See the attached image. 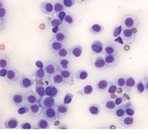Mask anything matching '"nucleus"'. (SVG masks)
<instances>
[{"instance_id":"4468645a","label":"nucleus","mask_w":148,"mask_h":134,"mask_svg":"<svg viewBox=\"0 0 148 134\" xmlns=\"http://www.w3.org/2000/svg\"><path fill=\"white\" fill-rule=\"evenodd\" d=\"M25 98L26 103L31 105L39 102L40 97L37 93L32 90L27 94Z\"/></svg>"},{"instance_id":"ea45409f","label":"nucleus","mask_w":148,"mask_h":134,"mask_svg":"<svg viewBox=\"0 0 148 134\" xmlns=\"http://www.w3.org/2000/svg\"><path fill=\"white\" fill-rule=\"evenodd\" d=\"M134 87L137 93L138 94H142L145 90L144 85L140 79H139L136 83Z\"/></svg>"},{"instance_id":"3c124183","label":"nucleus","mask_w":148,"mask_h":134,"mask_svg":"<svg viewBox=\"0 0 148 134\" xmlns=\"http://www.w3.org/2000/svg\"><path fill=\"white\" fill-rule=\"evenodd\" d=\"M74 95L71 94L66 93L64 98V103L65 104H68L70 103L72 100Z\"/></svg>"},{"instance_id":"39448f33","label":"nucleus","mask_w":148,"mask_h":134,"mask_svg":"<svg viewBox=\"0 0 148 134\" xmlns=\"http://www.w3.org/2000/svg\"><path fill=\"white\" fill-rule=\"evenodd\" d=\"M58 106L55 105L52 107L45 109L43 111L42 116L44 119L47 121H53L57 117V109Z\"/></svg>"},{"instance_id":"423d86ee","label":"nucleus","mask_w":148,"mask_h":134,"mask_svg":"<svg viewBox=\"0 0 148 134\" xmlns=\"http://www.w3.org/2000/svg\"><path fill=\"white\" fill-rule=\"evenodd\" d=\"M43 69L46 74L50 77L59 70L57 65L51 61L45 62L43 64Z\"/></svg>"},{"instance_id":"7ed1b4c3","label":"nucleus","mask_w":148,"mask_h":134,"mask_svg":"<svg viewBox=\"0 0 148 134\" xmlns=\"http://www.w3.org/2000/svg\"><path fill=\"white\" fill-rule=\"evenodd\" d=\"M5 77V80L9 84L14 85L19 82L21 76L18 71L12 69L8 70L7 74Z\"/></svg>"},{"instance_id":"8fccbe9b","label":"nucleus","mask_w":148,"mask_h":134,"mask_svg":"<svg viewBox=\"0 0 148 134\" xmlns=\"http://www.w3.org/2000/svg\"><path fill=\"white\" fill-rule=\"evenodd\" d=\"M126 97L124 95L117 97L115 100L116 105L117 106L123 104L126 101Z\"/></svg>"},{"instance_id":"a19ab883","label":"nucleus","mask_w":148,"mask_h":134,"mask_svg":"<svg viewBox=\"0 0 148 134\" xmlns=\"http://www.w3.org/2000/svg\"><path fill=\"white\" fill-rule=\"evenodd\" d=\"M37 125L40 129H48L50 128V125L48 121L43 119L39 120Z\"/></svg>"},{"instance_id":"a18cd8bd","label":"nucleus","mask_w":148,"mask_h":134,"mask_svg":"<svg viewBox=\"0 0 148 134\" xmlns=\"http://www.w3.org/2000/svg\"><path fill=\"white\" fill-rule=\"evenodd\" d=\"M116 105L115 100L112 99L108 100L105 103V107L108 110L114 111Z\"/></svg>"},{"instance_id":"bb28decb","label":"nucleus","mask_w":148,"mask_h":134,"mask_svg":"<svg viewBox=\"0 0 148 134\" xmlns=\"http://www.w3.org/2000/svg\"><path fill=\"white\" fill-rule=\"evenodd\" d=\"M70 55H72L75 57H80L83 51V48L80 45H76L71 47L69 49Z\"/></svg>"},{"instance_id":"473e14b6","label":"nucleus","mask_w":148,"mask_h":134,"mask_svg":"<svg viewBox=\"0 0 148 134\" xmlns=\"http://www.w3.org/2000/svg\"><path fill=\"white\" fill-rule=\"evenodd\" d=\"M104 29V27L102 25L98 24H94L90 27L89 31L93 35H98L101 33Z\"/></svg>"},{"instance_id":"6ab92c4d","label":"nucleus","mask_w":148,"mask_h":134,"mask_svg":"<svg viewBox=\"0 0 148 134\" xmlns=\"http://www.w3.org/2000/svg\"><path fill=\"white\" fill-rule=\"evenodd\" d=\"M39 7L43 13L46 14H52L53 8L52 3L47 1H43L40 3Z\"/></svg>"},{"instance_id":"4be33fe9","label":"nucleus","mask_w":148,"mask_h":134,"mask_svg":"<svg viewBox=\"0 0 148 134\" xmlns=\"http://www.w3.org/2000/svg\"><path fill=\"white\" fill-rule=\"evenodd\" d=\"M33 76L35 77L36 79L43 80L47 82L50 80V77L46 74L43 68L37 69L34 73Z\"/></svg>"},{"instance_id":"c85d7f7f","label":"nucleus","mask_w":148,"mask_h":134,"mask_svg":"<svg viewBox=\"0 0 148 134\" xmlns=\"http://www.w3.org/2000/svg\"><path fill=\"white\" fill-rule=\"evenodd\" d=\"M10 64L9 57L5 53L1 54L0 56V69H7L9 67Z\"/></svg>"},{"instance_id":"1a4fd4ad","label":"nucleus","mask_w":148,"mask_h":134,"mask_svg":"<svg viewBox=\"0 0 148 134\" xmlns=\"http://www.w3.org/2000/svg\"><path fill=\"white\" fill-rule=\"evenodd\" d=\"M34 80L31 77L25 74H22L19 82L20 86L24 88H28L32 86L34 83Z\"/></svg>"},{"instance_id":"052dcab7","label":"nucleus","mask_w":148,"mask_h":134,"mask_svg":"<svg viewBox=\"0 0 148 134\" xmlns=\"http://www.w3.org/2000/svg\"><path fill=\"white\" fill-rule=\"evenodd\" d=\"M5 21H4L0 19V31L3 30L4 27V23Z\"/></svg>"},{"instance_id":"2f4dec72","label":"nucleus","mask_w":148,"mask_h":134,"mask_svg":"<svg viewBox=\"0 0 148 134\" xmlns=\"http://www.w3.org/2000/svg\"><path fill=\"white\" fill-rule=\"evenodd\" d=\"M126 115L133 116L135 112V108L131 101L124 103Z\"/></svg>"},{"instance_id":"4d7b16f0","label":"nucleus","mask_w":148,"mask_h":134,"mask_svg":"<svg viewBox=\"0 0 148 134\" xmlns=\"http://www.w3.org/2000/svg\"><path fill=\"white\" fill-rule=\"evenodd\" d=\"M8 72L7 69L5 68L0 69V76L1 77H5L6 75Z\"/></svg>"},{"instance_id":"e433bc0d","label":"nucleus","mask_w":148,"mask_h":134,"mask_svg":"<svg viewBox=\"0 0 148 134\" xmlns=\"http://www.w3.org/2000/svg\"><path fill=\"white\" fill-rule=\"evenodd\" d=\"M114 112L117 117L120 118L126 115L124 104L116 106Z\"/></svg>"},{"instance_id":"6e6552de","label":"nucleus","mask_w":148,"mask_h":134,"mask_svg":"<svg viewBox=\"0 0 148 134\" xmlns=\"http://www.w3.org/2000/svg\"><path fill=\"white\" fill-rule=\"evenodd\" d=\"M11 100L13 104L18 108L26 103L25 97L23 94L20 93H17L13 95Z\"/></svg>"},{"instance_id":"a878e982","label":"nucleus","mask_w":148,"mask_h":134,"mask_svg":"<svg viewBox=\"0 0 148 134\" xmlns=\"http://www.w3.org/2000/svg\"><path fill=\"white\" fill-rule=\"evenodd\" d=\"M129 77L124 75H118L115 77L114 83L117 88H122L124 86L126 80Z\"/></svg>"},{"instance_id":"c03bdc74","label":"nucleus","mask_w":148,"mask_h":134,"mask_svg":"<svg viewBox=\"0 0 148 134\" xmlns=\"http://www.w3.org/2000/svg\"><path fill=\"white\" fill-rule=\"evenodd\" d=\"M30 105L26 103L20 107L18 110V113L20 115H23L29 112Z\"/></svg>"},{"instance_id":"20e7f679","label":"nucleus","mask_w":148,"mask_h":134,"mask_svg":"<svg viewBox=\"0 0 148 134\" xmlns=\"http://www.w3.org/2000/svg\"><path fill=\"white\" fill-rule=\"evenodd\" d=\"M123 43L128 45L132 44L136 36L134 31L132 29H124L120 35Z\"/></svg>"},{"instance_id":"0eeeda50","label":"nucleus","mask_w":148,"mask_h":134,"mask_svg":"<svg viewBox=\"0 0 148 134\" xmlns=\"http://www.w3.org/2000/svg\"><path fill=\"white\" fill-rule=\"evenodd\" d=\"M39 102L44 109L51 107L55 105L53 97L46 95L40 98Z\"/></svg>"},{"instance_id":"37998d69","label":"nucleus","mask_w":148,"mask_h":134,"mask_svg":"<svg viewBox=\"0 0 148 134\" xmlns=\"http://www.w3.org/2000/svg\"><path fill=\"white\" fill-rule=\"evenodd\" d=\"M61 22L57 16L53 17L50 19L49 24L52 28L59 27L61 25Z\"/></svg>"},{"instance_id":"6e6d98bb","label":"nucleus","mask_w":148,"mask_h":134,"mask_svg":"<svg viewBox=\"0 0 148 134\" xmlns=\"http://www.w3.org/2000/svg\"><path fill=\"white\" fill-rule=\"evenodd\" d=\"M66 13L63 11L60 12L58 14V17L61 22H62L66 16Z\"/></svg>"},{"instance_id":"9d476101","label":"nucleus","mask_w":148,"mask_h":134,"mask_svg":"<svg viewBox=\"0 0 148 134\" xmlns=\"http://www.w3.org/2000/svg\"><path fill=\"white\" fill-rule=\"evenodd\" d=\"M94 67L98 70H102L106 69L107 67L104 58L101 55L96 56L92 62Z\"/></svg>"},{"instance_id":"f704fd0d","label":"nucleus","mask_w":148,"mask_h":134,"mask_svg":"<svg viewBox=\"0 0 148 134\" xmlns=\"http://www.w3.org/2000/svg\"><path fill=\"white\" fill-rule=\"evenodd\" d=\"M73 75L75 78L79 80L85 79L88 77V73L86 70L84 69H81L75 71Z\"/></svg>"},{"instance_id":"f8f14e48","label":"nucleus","mask_w":148,"mask_h":134,"mask_svg":"<svg viewBox=\"0 0 148 134\" xmlns=\"http://www.w3.org/2000/svg\"><path fill=\"white\" fill-rule=\"evenodd\" d=\"M68 36L67 30L62 28H59L58 31L55 34L52 40L56 42L63 43L66 40Z\"/></svg>"},{"instance_id":"f03ea898","label":"nucleus","mask_w":148,"mask_h":134,"mask_svg":"<svg viewBox=\"0 0 148 134\" xmlns=\"http://www.w3.org/2000/svg\"><path fill=\"white\" fill-rule=\"evenodd\" d=\"M119 49V46L118 44L113 40H109L103 44V49L101 53L104 55L117 54Z\"/></svg>"},{"instance_id":"c756f323","label":"nucleus","mask_w":148,"mask_h":134,"mask_svg":"<svg viewBox=\"0 0 148 134\" xmlns=\"http://www.w3.org/2000/svg\"><path fill=\"white\" fill-rule=\"evenodd\" d=\"M35 90L36 93L41 97L46 95L45 88L43 83L40 80L35 79Z\"/></svg>"},{"instance_id":"0e129e2a","label":"nucleus","mask_w":148,"mask_h":134,"mask_svg":"<svg viewBox=\"0 0 148 134\" xmlns=\"http://www.w3.org/2000/svg\"><path fill=\"white\" fill-rule=\"evenodd\" d=\"M4 5H5L3 1L1 0H0V8L3 7Z\"/></svg>"},{"instance_id":"72a5a7b5","label":"nucleus","mask_w":148,"mask_h":134,"mask_svg":"<svg viewBox=\"0 0 148 134\" xmlns=\"http://www.w3.org/2000/svg\"><path fill=\"white\" fill-rule=\"evenodd\" d=\"M54 54L56 57L60 59H66L70 55L69 49L64 47L61 49Z\"/></svg>"},{"instance_id":"c9c22d12","label":"nucleus","mask_w":148,"mask_h":134,"mask_svg":"<svg viewBox=\"0 0 148 134\" xmlns=\"http://www.w3.org/2000/svg\"><path fill=\"white\" fill-rule=\"evenodd\" d=\"M108 83L105 79L99 80L96 85V88L99 91H104L108 88Z\"/></svg>"},{"instance_id":"603ef678","label":"nucleus","mask_w":148,"mask_h":134,"mask_svg":"<svg viewBox=\"0 0 148 134\" xmlns=\"http://www.w3.org/2000/svg\"><path fill=\"white\" fill-rule=\"evenodd\" d=\"M65 6L68 8L72 7L75 3V0H63Z\"/></svg>"},{"instance_id":"a211bd4d","label":"nucleus","mask_w":148,"mask_h":134,"mask_svg":"<svg viewBox=\"0 0 148 134\" xmlns=\"http://www.w3.org/2000/svg\"><path fill=\"white\" fill-rule=\"evenodd\" d=\"M53 6L52 14H57L60 12L63 11L66 8L63 0H55L53 1L52 3Z\"/></svg>"},{"instance_id":"864d4df0","label":"nucleus","mask_w":148,"mask_h":134,"mask_svg":"<svg viewBox=\"0 0 148 134\" xmlns=\"http://www.w3.org/2000/svg\"><path fill=\"white\" fill-rule=\"evenodd\" d=\"M21 129H31L32 127L31 124L28 122H24L22 123L20 126Z\"/></svg>"},{"instance_id":"9b49d317","label":"nucleus","mask_w":148,"mask_h":134,"mask_svg":"<svg viewBox=\"0 0 148 134\" xmlns=\"http://www.w3.org/2000/svg\"><path fill=\"white\" fill-rule=\"evenodd\" d=\"M104 59L107 67H112L119 63V58L117 54L106 55Z\"/></svg>"},{"instance_id":"09e8293b","label":"nucleus","mask_w":148,"mask_h":134,"mask_svg":"<svg viewBox=\"0 0 148 134\" xmlns=\"http://www.w3.org/2000/svg\"><path fill=\"white\" fill-rule=\"evenodd\" d=\"M109 87L108 90V92L110 94L115 93L117 90V87L114 83L110 81H108Z\"/></svg>"},{"instance_id":"ddd939ff","label":"nucleus","mask_w":148,"mask_h":134,"mask_svg":"<svg viewBox=\"0 0 148 134\" xmlns=\"http://www.w3.org/2000/svg\"><path fill=\"white\" fill-rule=\"evenodd\" d=\"M50 81L52 85L55 86H60L64 83L63 77L59 70L50 76Z\"/></svg>"},{"instance_id":"aec40b11","label":"nucleus","mask_w":148,"mask_h":134,"mask_svg":"<svg viewBox=\"0 0 148 134\" xmlns=\"http://www.w3.org/2000/svg\"><path fill=\"white\" fill-rule=\"evenodd\" d=\"M136 82L134 79L129 76L127 79L125 84L123 88L124 92L127 94L131 92L133 90Z\"/></svg>"},{"instance_id":"bf43d9fd","label":"nucleus","mask_w":148,"mask_h":134,"mask_svg":"<svg viewBox=\"0 0 148 134\" xmlns=\"http://www.w3.org/2000/svg\"><path fill=\"white\" fill-rule=\"evenodd\" d=\"M36 65L39 68H43V64L42 62L40 61H37L35 63Z\"/></svg>"},{"instance_id":"680f3d73","label":"nucleus","mask_w":148,"mask_h":134,"mask_svg":"<svg viewBox=\"0 0 148 134\" xmlns=\"http://www.w3.org/2000/svg\"><path fill=\"white\" fill-rule=\"evenodd\" d=\"M59 29V27H56L52 28V32L55 34L58 31Z\"/></svg>"},{"instance_id":"49530a36","label":"nucleus","mask_w":148,"mask_h":134,"mask_svg":"<svg viewBox=\"0 0 148 134\" xmlns=\"http://www.w3.org/2000/svg\"><path fill=\"white\" fill-rule=\"evenodd\" d=\"M123 29L121 25H117L113 28L112 34L114 37H117L121 35Z\"/></svg>"},{"instance_id":"7c9ffc66","label":"nucleus","mask_w":148,"mask_h":134,"mask_svg":"<svg viewBox=\"0 0 148 134\" xmlns=\"http://www.w3.org/2000/svg\"><path fill=\"white\" fill-rule=\"evenodd\" d=\"M59 91L56 86L51 85L47 86L45 88L46 95L53 97L56 96L59 94Z\"/></svg>"},{"instance_id":"cd10ccee","label":"nucleus","mask_w":148,"mask_h":134,"mask_svg":"<svg viewBox=\"0 0 148 134\" xmlns=\"http://www.w3.org/2000/svg\"><path fill=\"white\" fill-rule=\"evenodd\" d=\"M18 124V122L15 117H12L6 120L4 122V126L7 129H13L16 128Z\"/></svg>"},{"instance_id":"dca6fc26","label":"nucleus","mask_w":148,"mask_h":134,"mask_svg":"<svg viewBox=\"0 0 148 134\" xmlns=\"http://www.w3.org/2000/svg\"><path fill=\"white\" fill-rule=\"evenodd\" d=\"M103 47V43L99 40H94L91 44V51L95 55H98L101 53Z\"/></svg>"},{"instance_id":"5701e85b","label":"nucleus","mask_w":148,"mask_h":134,"mask_svg":"<svg viewBox=\"0 0 148 134\" xmlns=\"http://www.w3.org/2000/svg\"><path fill=\"white\" fill-rule=\"evenodd\" d=\"M69 111V107L67 104L64 103L58 106L57 109V117L58 119L65 116Z\"/></svg>"},{"instance_id":"b1692460","label":"nucleus","mask_w":148,"mask_h":134,"mask_svg":"<svg viewBox=\"0 0 148 134\" xmlns=\"http://www.w3.org/2000/svg\"><path fill=\"white\" fill-rule=\"evenodd\" d=\"M48 46L50 52L55 54L56 52L64 47L63 43L59 42L52 40L48 44Z\"/></svg>"},{"instance_id":"5fc2aeb1","label":"nucleus","mask_w":148,"mask_h":134,"mask_svg":"<svg viewBox=\"0 0 148 134\" xmlns=\"http://www.w3.org/2000/svg\"><path fill=\"white\" fill-rule=\"evenodd\" d=\"M143 82L144 85L145 90L148 91V75L145 77L143 79Z\"/></svg>"},{"instance_id":"412c9836","label":"nucleus","mask_w":148,"mask_h":134,"mask_svg":"<svg viewBox=\"0 0 148 134\" xmlns=\"http://www.w3.org/2000/svg\"><path fill=\"white\" fill-rule=\"evenodd\" d=\"M42 108L39 102L30 105L29 114L32 117L38 116L41 113Z\"/></svg>"},{"instance_id":"de8ad7c7","label":"nucleus","mask_w":148,"mask_h":134,"mask_svg":"<svg viewBox=\"0 0 148 134\" xmlns=\"http://www.w3.org/2000/svg\"><path fill=\"white\" fill-rule=\"evenodd\" d=\"M7 9L5 5L0 8V19L5 21L7 17Z\"/></svg>"},{"instance_id":"13d9d810","label":"nucleus","mask_w":148,"mask_h":134,"mask_svg":"<svg viewBox=\"0 0 148 134\" xmlns=\"http://www.w3.org/2000/svg\"><path fill=\"white\" fill-rule=\"evenodd\" d=\"M57 129H68L69 128L67 125L64 124L59 125L56 128Z\"/></svg>"},{"instance_id":"e2e57ef3","label":"nucleus","mask_w":148,"mask_h":134,"mask_svg":"<svg viewBox=\"0 0 148 134\" xmlns=\"http://www.w3.org/2000/svg\"><path fill=\"white\" fill-rule=\"evenodd\" d=\"M114 41L122 44L123 43L122 39L120 36L118 37Z\"/></svg>"},{"instance_id":"2eb2a0df","label":"nucleus","mask_w":148,"mask_h":134,"mask_svg":"<svg viewBox=\"0 0 148 134\" xmlns=\"http://www.w3.org/2000/svg\"><path fill=\"white\" fill-rule=\"evenodd\" d=\"M75 21L74 17L72 15L70 14H67L61 22V27L67 30L71 27Z\"/></svg>"},{"instance_id":"393cba45","label":"nucleus","mask_w":148,"mask_h":134,"mask_svg":"<svg viewBox=\"0 0 148 134\" xmlns=\"http://www.w3.org/2000/svg\"><path fill=\"white\" fill-rule=\"evenodd\" d=\"M61 75L63 79L64 82L69 83L73 79V73L72 71L69 69H62L60 70Z\"/></svg>"},{"instance_id":"58836bf2","label":"nucleus","mask_w":148,"mask_h":134,"mask_svg":"<svg viewBox=\"0 0 148 134\" xmlns=\"http://www.w3.org/2000/svg\"><path fill=\"white\" fill-rule=\"evenodd\" d=\"M93 88L92 86L88 85L84 86L81 90L77 91L76 94H78L82 96H83L91 94Z\"/></svg>"},{"instance_id":"4c0bfd02","label":"nucleus","mask_w":148,"mask_h":134,"mask_svg":"<svg viewBox=\"0 0 148 134\" xmlns=\"http://www.w3.org/2000/svg\"><path fill=\"white\" fill-rule=\"evenodd\" d=\"M88 110L91 114L97 116L99 115L100 113V106L97 104L93 103L88 107Z\"/></svg>"},{"instance_id":"f3484780","label":"nucleus","mask_w":148,"mask_h":134,"mask_svg":"<svg viewBox=\"0 0 148 134\" xmlns=\"http://www.w3.org/2000/svg\"><path fill=\"white\" fill-rule=\"evenodd\" d=\"M134 121L133 116H130L126 115L119 118V122L121 125L126 128H128L132 126L134 123Z\"/></svg>"},{"instance_id":"f257e3e1","label":"nucleus","mask_w":148,"mask_h":134,"mask_svg":"<svg viewBox=\"0 0 148 134\" xmlns=\"http://www.w3.org/2000/svg\"><path fill=\"white\" fill-rule=\"evenodd\" d=\"M139 20L135 15L128 14L124 16L121 21V25L123 29H134L137 28L139 25Z\"/></svg>"},{"instance_id":"79ce46f5","label":"nucleus","mask_w":148,"mask_h":134,"mask_svg":"<svg viewBox=\"0 0 148 134\" xmlns=\"http://www.w3.org/2000/svg\"><path fill=\"white\" fill-rule=\"evenodd\" d=\"M60 70L69 69L70 67V63L66 59H60L59 64Z\"/></svg>"}]
</instances>
